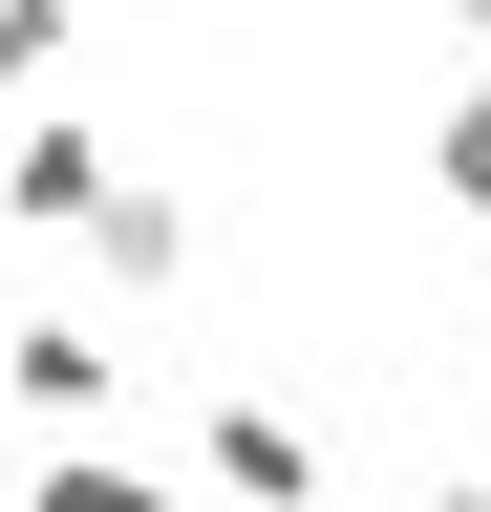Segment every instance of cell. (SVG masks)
Wrapping results in <instances>:
<instances>
[{
    "label": "cell",
    "mask_w": 491,
    "mask_h": 512,
    "mask_svg": "<svg viewBox=\"0 0 491 512\" xmlns=\"http://www.w3.org/2000/svg\"><path fill=\"white\" fill-rule=\"evenodd\" d=\"M107 192H129V150H107L86 107H43L22 150H0V214H22V235H65V256H86V214H107Z\"/></svg>",
    "instance_id": "2"
},
{
    "label": "cell",
    "mask_w": 491,
    "mask_h": 512,
    "mask_svg": "<svg viewBox=\"0 0 491 512\" xmlns=\"http://www.w3.org/2000/svg\"><path fill=\"white\" fill-rule=\"evenodd\" d=\"M449 22H470V43H491V0H449Z\"/></svg>",
    "instance_id": "10"
},
{
    "label": "cell",
    "mask_w": 491,
    "mask_h": 512,
    "mask_svg": "<svg viewBox=\"0 0 491 512\" xmlns=\"http://www.w3.org/2000/svg\"><path fill=\"white\" fill-rule=\"evenodd\" d=\"M193 470H214L235 512H321V427H299L278 384H214V427H193Z\"/></svg>",
    "instance_id": "1"
},
{
    "label": "cell",
    "mask_w": 491,
    "mask_h": 512,
    "mask_svg": "<svg viewBox=\"0 0 491 512\" xmlns=\"http://www.w3.org/2000/svg\"><path fill=\"white\" fill-rule=\"evenodd\" d=\"M22 512H193V491H171L150 448H43V491H22Z\"/></svg>",
    "instance_id": "5"
},
{
    "label": "cell",
    "mask_w": 491,
    "mask_h": 512,
    "mask_svg": "<svg viewBox=\"0 0 491 512\" xmlns=\"http://www.w3.org/2000/svg\"><path fill=\"white\" fill-rule=\"evenodd\" d=\"M86 278H107V299H171V278H193V192H171V171H129V192L86 214Z\"/></svg>",
    "instance_id": "4"
},
{
    "label": "cell",
    "mask_w": 491,
    "mask_h": 512,
    "mask_svg": "<svg viewBox=\"0 0 491 512\" xmlns=\"http://www.w3.org/2000/svg\"><path fill=\"white\" fill-rule=\"evenodd\" d=\"M427 512H491V470H449V491H427Z\"/></svg>",
    "instance_id": "8"
},
{
    "label": "cell",
    "mask_w": 491,
    "mask_h": 512,
    "mask_svg": "<svg viewBox=\"0 0 491 512\" xmlns=\"http://www.w3.org/2000/svg\"><path fill=\"white\" fill-rule=\"evenodd\" d=\"M22 491H43V470H22V448H0V512H22Z\"/></svg>",
    "instance_id": "9"
},
{
    "label": "cell",
    "mask_w": 491,
    "mask_h": 512,
    "mask_svg": "<svg viewBox=\"0 0 491 512\" xmlns=\"http://www.w3.org/2000/svg\"><path fill=\"white\" fill-rule=\"evenodd\" d=\"M65 64V0H0V86H43Z\"/></svg>",
    "instance_id": "7"
},
{
    "label": "cell",
    "mask_w": 491,
    "mask_h": 512,
    "mask_svg": "<svg viewBox=\"0 0 491 512\" xmlns=\"http://www.w3.org/2000/svg\"><path fill=\"white\" fill-rule=\"evenodd\" d=\"M427 171H449V214H491V64L449 86V128H427Z\"/></svg>",
    "instance_id": "6"
},
{
    "label": "cell",
    "mask_w": 491,
    "mask_h": 512,
    "mask_svg": "<svg viewBox=\"0 0 491 512\" xmlns=\"http://www.w3.org/2000/svg\"><path fill=\"white\" fill-rule=\"evenodd\" d=\"M107 363H129L107 320H0V406H22V427H86V406H107Z\"/></svg>",
    "instance_id": "3"
}]
</instances>
